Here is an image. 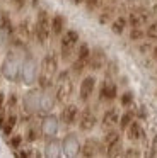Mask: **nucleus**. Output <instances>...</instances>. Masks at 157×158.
<instances>
[{"instance_id":"nucleus-7","label":"nucleus","mask_w":157,"mask_h":158,"mask_svg":"<svg viewBox=\"0 0 157 158\" xmlns=\"http://www.w3.org/2000/svg\"><path fill=\"white\" fill-rule=\"evenodd\" d=\"M80 148H82V143L75 133L65 134V138L61 139V151H63L65 156H70V158L78 156L80 155Z\"/></svg>"},{"instance_id":"nucleus-19","label":"nucleus","mask_w":157,"mask_h":158,"mask_svg":"<svg viewBox=\"0 0 157 158\" xmlns=\"http://www.w3.org/2000/svg\"><path fill=\"white\" fill-rule=\"evenodd\" d=\"M50 27H51V34L53 36H61L65 32V27H67V19H65L63 14H55L51 17V22H50Z\"/></svg>"},{"instance_id":"nucleus-37","label":"nucleus","mask_w":157,"mask_h":158,"mask_svg":"<svg viewBox=\"0 0 157 158\" xmlns=\"http://www.w3.org/2000/svg\"><path fill=\"white\" fill-rule=\"evenodd\" d=\"M38 2H39V0H31V5H33V7H38Z\"/></svg>"},{"instance_id":"nucleus-33","label":"nucleus","mask_w":157,"mask_h":158,"mask_svg":"<svg viewBox=\"0 0 157 158\" xmlns=\"http://www.w3.org/2000/svg\"><path fill=\"white\" fill-rule=\"evenodd\" d=\"M19 102V99H17V95L16 94H10V97H9V102H7V106L9 107H16V104Z\"/></svg>"},{"instance_id":"nucleus-39","label":"nucleus","mask_w":157,"mask_h":158,"mask_svg":"<svg viewBox=\"0 0 157 158\" xmlns=\"http://www.w3.org/2000/svg\"><path fill=\"white\" fill-rule=\"evenodd\" d=\"M0 75H2V72H0Z\"/></svg>"},{"instance_id":"nucleus-24","label":"nucleus","mask_w":157,"mask_h":158,"mask_svg":"<svg viewBox=\"0 0 157 158\" xmlns=\"http://www.w3.org/2000/svg\"><path fill=\"white\" fill-rule=\"evenodd\" d=\"M133 119H135V112H133V110H125L123 114H119V123H118L119 129L125 131Z\"/></svg>"},{"instance_id":"nucleus-12","label":"nucleus","mask_w":157,"mask_h":158,"mask_svg":"<svg viewBox=\"0 0 157 158\" xmlns=\"http://www.w3.org/2000/svg\"><path fill=\"white\" fill-rule=\"evenodd\" d=\"M96 77L92 75H87L82 78L80 82V87H78V97H80L82 102H89L92 95H94V90H96Z\"/></svg>"},{"instance_id":"nucleus-28","label":"nucleus","mask_w":157,"mask_h":158,"mask_svg":"<svg viewBox=\"0 0 157 158\" xmlns=\"http://www.w3.org/2000/svg\"><path fill=\"white\" fill-rule=\"evenodd\" d=\"M85 66H87V63L85 61H82V60H78V58H75V61L72 63V75H75V77H80L82 73H84V70H85Z\"/></svg>"},{"instance_id":"nucleus-3","label":"nucleus","mask_w":157,"mask_h":158,"mask_svg":"<svg viewBox=\"0 0 157 158\" xmlns=\"http://www.w3.org/2000/svg\"><path fill=\"white\" fill-rule=\"evenodd\" d=\"M38 75H39V65L34 60V56L27 53V56L22 60V66H20V82L26 85H33L38 82Z\"/></svg>"},{"instance_id":"nucleus-35","label":"nucleus","mask_w":157,"mask_h":158,"mask_svg":"<svg viewBox=\"0 0 157 158\" xmlns=\"http://www.w3.org/2000/svg\"><path fill=\"white\" fill-rule=\"evenodd\" d=\"M3 123H5V117H3V114H2V110H0V129H2V126H3Z\"/></svg>"},{"instance_id":"nucleus-2","label":"nucleus","mask_w":157,"mask_h":158,"mask_svg":"<svg viewBox=\"0 0 157 158\" xmlns=\"http://www.w3.org/2000/svg\"><path fill=\"white\" fill-rule=\"evenodd\" d=\"M55 82H56V87H55V99H56V102H65V100L72 95V90H74V83H72V80H70V73H68L67 70L56 73Z\"/></svg>"},{"instance_id":"nucleus-13","label":"nucleus","mask_w":157,"mask_h":158,"mask_svg":"<svg viewBox=\"0 0 157 158\" xmlns=\"http://www.w3.org/2000/svg\"><path fill=\"white\" fill-rule=\"evenodd\" d=\"M78 114H80L78 107L74 106V104H68V106H65L63 109H61L60 121L65 124V126H74V124H77V121H78Z\"/></svg>"},{"instance_id":"nucleus-32","label":"nucleus","mask_w":157,"mask_h":158,"mask_svg":"<svg viewBox=\"0 0 157 158\" xmlns=\"http://www.w3.org/2000/svg\"><path fill=\"white\" fill-rule=\"evenodd\" d=\"M12 4H14V7L16 9H24L26 7V4H27V0H12Z\"/></svg>"},{"instance_id":"nucleus-20","label":"nucleus","mask_w":157,"mask_h":158,"mask_svg":"<svg viewBox=\"0 0 157 158\" xmlns=\"http://www.w3.org/2000/svg\"><path fill=\"white\" fill-rule=\"evenodd\" d=\"M118 123H119V112H118V109L111 107V109L104 110V114H102V126H106V127H109V129H111V127L116 126Z\"/></svg>"},{"instance_id":"nucleus-26","label":"nucleus","mask_w":157,"mask_h":158,"mask_svg":"<svg viewBox=\"0 0 157 158\" xmlns=\"http://www.w3.org/2000/svg\"><path fill=\"white\" fill-rule=\"evenodd\" d=\"M133 100H135V95H133L132 90H126V92H123L121 95H119V104H121L125 109H128V107H132Z\"/></svg>"},{"instance_id":"nucleus-16","label":"nucleus","mask_w":157,"mask_h":158,"mask_svg":"<svg viewBox=\"0 0 157 158\" xmlns=\"http://www.w3.org/2000/svg\"><path fill=\"white\" fill-rule=\"evenodd\" d=\"M104 63H106V55L101 48H96L94 51H91V56H89V60H87L89 68L97 72V70H101L102 66H104Z\"/></svg>"},{"instance_id":"nucleus-17","label":"nucleus","mask_w":157,"mask_h":158,"mask_svg":"<svg viewBox=\"0 0 157 158\" xmlns=\"http://www.w3.org/2000/svg\"><path fill=\"white\" fill-rule=\"evenodd\" d=\"M55 104H56V99H55L53 94H50V90H41L39 95V112L48 114L55 109Z\"/></svg>"},{"instance_id":"nucleus-36","label":"nucleus","mask_w":157,"mask_h":158,"mask_svg":"<svg viewBox=\"0 0 157 158\" xmlns=\"http://www.w3.org/2000/svg\"><path fill=\"white\" fill-rule=\"evenodd\" d=\"M152 56H154V60H157V44L152 48Z\"/></svg>"},{"instance_id":"nucleus-6","label":"nucleus","mask_w":157,"mask_h":158,"mask_svg":"<svg viewBox=\"0 0 157 158\" xmlns=\"http://www.w3.org/2000/svg\"><path fill=\"white\" fill-rule=\"evenodd\" d=\"M39 126H41V134H43V138H53L58 134V129H60V117L51 114V112H48V114H44V117L41 119Z\"/></svg>"},{"instance_id":"nucleus-23","label":"nucleus","mask_w":157,"mask_h":158,"mask_svg":"<svg viewBox=\"0 0 157 158\" xmlns=\"http://www.w3.org/2000/svg\"><path fill=\"white\" fill-rule=\"evenodd\" d=\"M41 136H43V134H41V126H39V124H29V126H27L26 139L29 141V143H33V141L39 139Z\"/></svg>"},{"instance_id":"nucleus-10","label":"nucleus","mask_w":157,"mask_h":158,"mask_svg":"<svg viewBox=\"0 0 157 158\" xmlns=\"http://www.w3.org/2000/svg\"><path fill=\"white\" fill-rule=\"evenodd\" d=\"M78 129L84 131V133H89V131H92L96 127V124H97V117H96L94 110L91 109V107H85L84 110H82L80 114H78Z\"/></svg>"},{"instance_id":"nucleus-15","label":"nucleus","mask_w":157,"mask_h":158,"mask_svg":"<svg viewBox=\"0 0 157 158\" xmlns=\"http://www.w3.org/2000/svg\"><path fill=\"white\" fill-rule=\"evenodd\" d=\"M99 150H106V146L102 143H99L97 139H94V138H89L82 144L80 155L82 156H96V155H99Z\"/></svg>"},{"instance_id":"nucleus-22","label":"nucleus","mask_w":157,"mask_h":158,"mask_svg":"<svg viewBox=\"0 0 157 158\" xmlns=\"http://www.w3.org/2000/svg\"><path fill=\"white\" fill-rule=\"evenodd\" d=\"M17 121H19L17 114H9V116L5 117V123H3V126H2V133L5 134L7 138L12 134V131H14V127H16Z\"/></svg>"},{"instance_id":"nucleus-8","label":"nucleus","mask_w":157,"mask_h":158,"mask_svg":"<svg viewBox=\"0 0 157 158\" xmlns=\"http://www.w3.org/2000/svg\"><path fill=\"white\" fill-rule=\"evenodd\" d=\"M39 95H41V90H38V89H33L24 94V97H22L24 112H27V114L39 112Z\"/></svg>"},{"instance_id":"nucleus-29","label":"nucleus","mask_w":157,"mask_h":158,"mask_svg":"<svg viewBox=\"0 0 157 158\" xmlns=\"http://www.w3.org/2000/svg\"><path fill=\"white\" fill-rule=\"evenodd\" d=\"M22 139L24 138L20 136V134H10L9 136V146L12 148V150H20V144H22Z\"/></svg>"},{"instance_id":"nucleus-18","label":"nucleus","mask_w":157,"mask_h":158,"mask_svg":"<svg viewBox=\"0 0 157 158\" xmlns=\"http://www.w3.org/2000/svg\"><path fill=\"white\" fill-rule=\"evenodd\" d=\"M125 131H126V136H128L130 141H142V139H145V129H143L142 124H140L137 119H133Z\"/></svg>"},{"instance_id":"nucleus-38","label":"nucleus","mask_w":157,"mask_h":158,"mask_svg":"<svg viewBox=\"0 0 157 158\" xmlns=\"http://www.w3.org/2000/svg\"><path fill=\"white\" fill-rule=\"evenodd\" d=\"M72 4H75V5H78V4H82V0H70Z\"/></svg>"},{"instance_id":"nucleus-25","label":"nucleus","mask_w":157,"mask_h":158,"mask_svg":"<svg viewBox=\"0 0 157 158\" xmlns=\"http://www.w3.org/2000/svg\"><path fill=\"white\" fill-rule=\"evenodd\" d=\"M91 51H92L91 46H89L87 43H82V44H78V49H77V58L87 63L89 56H91Z\"/></svg>"},{"instance_id":"nucleus-9","label":"nucleus","mask_w":157,"mask_h":158,"mask_svg":"<svg viewBox=\"0 0 157 158\" xmlns=\"http://www.w3.org/2000/svg\"><path fill=\"white\" fill-rule=\"evenodd\" d=\"M116 97H118V85L109 77H106V80H102L101 87H99V100L113 102Z\"/></svg>"},{"instance_id":"nucleus-1","label":"nucleus","mask_w":157,"mask_h":158,"mask_svg":"<svg viewBox=\"0 0 157 158\" xmlns=\"http://www.w3.org/2000/svg\"><path fill=\"white\" fill-rule=\"evenodd\" d=\"M20 66H22V61L19 60L17 53L9 51L2 61V66H0L2 77H5L9 82H19L20 80Z\"/></svg>"},{"instance_id":"nucleus-30","label":"nucleus","mask_w":157,"mask_h":158,"mask_svg":"<svg viewBox=\"0 0 157 158\" xmlns=\"http://www.w3.org/2000/svg\"><path fill=\"white\" fill-rule=\"evenodd\" d=\"M145 38L152 39V41H157V22H152V24L145 29Z\"/></svg>"},{"instance_id":"nucleus-31","label":"nucleus","mask_w":157,"mask_h":158,"mask_svg":"<svg viewBox=\"0 0 157 158\" xmlns=\"http://www.w3.org/2000/svg\"><path fill=\"white\" fill-rule=\"evenodd\" d=\"M84 4L87 10H96V7L99 5V0H84Z\"/></svg>"},{"instance_id":"nucleus-21","label":"nucleus","mask_w":157,"mask_h":158,"mask_svg":"<svg viewBox=\"0 0 157 158\" xmlns=\"http://www.w3.org/2000/svg\"><path fill=\"white\" fill-rule=\"evenodd\" d=\"M126 27H128V19H126V17H123V15H118V17L113 19V22H111V31L114 32V34L121 36L123 32H125Z\"/></svg>"},{"instance_id":"nucleus-27","label":"nucleus","mask_w":157,"mask_h":158,"mask_svg":"<svg viewBox=\"0 0 157 158\" xmlns=\"http://www.w3.org/2000/svg\"><path fill=\"white\" fill-rule=\"evenodd\" d=\"M145 38V31L142 29V26H135V27H130V39L135 43L142 41Z\"/></svg>"},{"instance_id":"nucleus-4","label":"nucleus","mask_w":157,"mask_h":158,"mask_svg":"<svg viewBox=\"0 0 157 158\" xmlns=\"http://www.w3.org/2000/svg\"><path fill=\"white\" fill-rule=\"evenodd\" d=\"M50 15H48L46 10H39L38 12V17H36V22H34V38L39 44H44L46 39L50 38V32H51V27H50Z\"/></svg>"},{"instance_id":"nucleus-34","label":"nucleus","mask_w":157,"mask_h":158,"mask_svg":"<svg viewBox=\"0 0 157 158\" xmlns=\"http://www.w3.org/2000/svg\"><path fill=\"white\" fill-rule=\"evenodd\" d=\"M3 106H5V94L0 92V110L3 109Z\"/></svg>"},{"instance_id":"nucleus-5","label":"nucleus","mask_w":157,"mask_h":158,"mask_svg":"<svg viewBox=\"0 0 157 158\" xmlns=\"http://www.w3.org/2000/svg\"><path fill=\"white\" fill-rule=\"evenodd\" d=\"M78 41H80V36H78L77 31H74V29H68V31H65L63 34H61L60 38V55H61V60L63 61H68V58H70V55L74 53L75 46L78 44Z\"/></svg>"},{"instance_id":"nucleus-14","label":"nucleus","mask_w":157,"mask_h":158,"mask_svg":"<svg viewBox=\"0 0 157 158\" xmlns=\"http://www.w3.org/2000/svg\"><path fill=\"white\" fill-rule=\"evenodd\" d=\"M60 155H63V151H61V141L56 136L46 138V143H44V156L58 158Z\"/></svg>"},{"instance_id":"nucleus-11","label":"nucleus","mask_w":157,"mask_h":158,"mask_svg":"<svg viewBox=\"0 0 157 158\" xmlns=\"http://www.w3.org/2000/svg\"><path fill=\"white\" fill-rule=\"evenodd\" d=\"M104 146H106V155L108 156H114V155H119L116 150H121V136H119V131L109 129L108 134L104 138Z\"/></svg>"}]
</instances>
